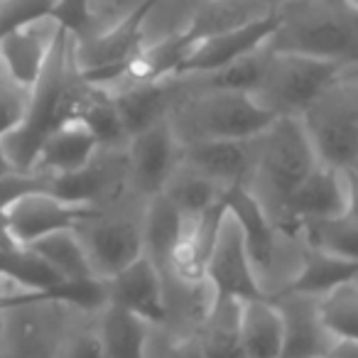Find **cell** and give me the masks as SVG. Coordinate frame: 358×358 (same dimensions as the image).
<instances>
[{
    "mask_svg": "<svg viewBox=\"0 0 358 358\" xmlns=\"http://www.w3.org/2000/svg\"><path fill=\"white\" fill-rule=\"evenodd\" d=\"M99 86L86 81L76 59V37L59 25L55 50L42 71L40 81L32 86L30 101L22 123L0 140L8 157L17 169H30L42 143L59 125L76 120Z\"/></svg>",
    "mask_w": 358,
    "mask_h": 358,
    "instance_id": "obj_1",
    "label": "cell"
},
{
    "mask_svg": "<svg viewBox=\"0 0 358 358\" xmlns=\"http://www.w3.org/2000/svg\"><path fill=\"white\" fill-rule=\"evenodd\" d=\"M182 79L187 91L169 113V125L182 145L258 138L275 123V115L263 108L253 94L231 89H194L187 76Z\"/></svg>",
    "mask_w": 358,
    "mask_h": 358,
    "instance_id": "obj_2",
    "label": "cell"
},
{
    "mask_svg": "<svg viewBox=\"0 0 358 358\" xmlns=\"http://www.w3.org/2000/svg\"><path fill=\"white\" fill-rule=\"evenodd\" d=\"M282 22L270 47L278 52L358 62V10L348 0H292L280 6Z\"/></svg>",
    "mask_w": 358,
    "mask_h": 358,
    "instance_id": "obj_3",
    "label": "cell"
},
{
    "mask_svg": "<svg viewBox=\"0 0 358 358\" xmlns=\"http://www.w3.org/2000/svg\"><path fill=\"white\" fill-rule=\"evenodd\" d=\"M317 167L319 157L304 120L299 115H282L260 135L258 164L248 189L275 221L285 201Z\"/></svg>",
    "mask_w": 358,
    "mask_h": 358,
    "instance_id": "obj_4",
    "label": "cell"
},
{
    "mask_svg": "<svg viewBox=\"0 0 358 358\" xmlns=\"http://www.w3.org/2000/svg\"><path fill=\"white\" fill-rule=\"evenodd\" d=\"M343 66L346 64L341 62L273 50L265 76L253 96L275 118H282V115L302 118L314 103H319L331 91Z\"/></svg>",
    "mask_w": 358,
    "mask_h": 358,
    "instance_id": "obj_5",
    "label": "cell"
},
{
    "mask_svg": "<svg viewBox=\"0 0 358 358\" xmlns=\"http://www.w3.org/2000/svg\"><path fill=\"white\" fill-rule=\"evenodd\" d=\"M148 201L135 192L101 206L76 226L89 263L99 278L108 280L143 255V219Z\"/></svg>",
    "mask_w": 358,
    "mask_h": 358,
    "instance_id": "obj_6",
    "label": "cell"
},
{
    "mask_svg": "<svg viewBox=\"0 0 358 358\" xmlns=\"http://www.w3.org/2000/svg\"><path fill=\"white\" fill-rule=\"evenodd\" d=\"M74 309L47 299L45 292H13L3 309L6 338L0 358H62Z\"/></svg>",
    "mask_w": 358,
    "mask_h": 358,
    "instance_id": "obj_7",
    "label": "cell"
},
{
    "mask_svg": "<svg viewBox=\"0 0 358 358\" xmlns=\"http://www.w3.org/2000/svg\"><path fill=\"white\" fill-rule=\"evenodd\" d=\"M159 0H140L138 6L118 22L99 35L76 40V59L86 81L101 89H113L130 71L133 62L143 52L145 22Z\"/></svg>",
    "mask_w": 358,
    "mask_h": 358,
    "instance_id": "obj_8",
    "label": "cell"
},
{
    "mask_svg": "<svg viewBox=\"0 0 358 358\" xmlns=\"http://www.w3.org/2000/svg\"><path fill=\"white\" fill-rule=\"evenodd\" d=\"M204 278L216 299L248 302V299L270 297L255 273L253 260L245 248L243 231H241L238 219L231 214V209L214 245V253L206 263Z\"/></svg>",
    "mask_w": 358,
    "mask_h": 358,
    "instance_id": "obj_9",
    "label": "cell"
},
{
    "mask_svg": "<svg viewBox=\"0 0 358 358\" xmlns=\"http://www.w3.org/2000/svg\"><path fill=\"white\" fill-rule=\"evenodd\" d=\"M182 162V143L167 120L150 125L128 143V182L140 199L162 194L174 169Z\"/></svg>",
    "mask_w": 358,
    "mask_h": 358,
    "instance_id": "obj_10",
    "label": "cell"
},
{
    "mask_svg": "<svg viewBox=\"0 0 358 358\" xmlns=\"http://www.w3.org/2000/svg\"><path fill=\"white\" fill-rule=\"evenodd\" d=\"M348 211V185L346 174L319 164L292 196L285 201L282 211L278 214L275 224L287 236H297L304 224L312 221H327L346 216Z\"/></svg>",
    "mask_w": 358,
    "mask_h": 358,
    "instance_id": "obj_11",
    "label": "cell"
},
{
    "mask_svg": "<svg viewBox=\"0 0 358 358\" xmlns=\"http://www.w3.org/2000/svg\"><path fill=\"white\" fill-rule=\"evenodd\" d=\"M94 206L74 204L52 192H30L15 199L6 211V226L17 245H30L55 231L76 229L94 216Z\"/></svg>",
    "mask_w": 358,
    "mask_h": 358,
    "instance_id": "obj_12",
    "label": "cell"
},
{
    "mask_svg": "<svg viewBox=\"0 0 358 358\" xmlns=\"http://www.w3.org/2000/svg\"><path fill=\"white\" fill-rule=\"evenodd\" d=\"M280 22H282L280 8H270L265 15L245 22V25L236 27V30L221 32V35H214L209 40H201L189 52V57L185 59V64H182L177 76L209 74V71L224 69V66L234 64L236 59H241V57L268 45L275 32L280 30Z\"/></svg>",
    "mask_w": 358,
    "mask_h": 358,
    "instance_id": "obj_13",
    "label": "cell"
},
{
    "mask_svg": "<svg viewBox=\"0 0 358 358\" xmlns=\"http://www.w3.org/2000/svg\"><path fill=\"white\" fill-rule=\"evenodd\" d=\"M260 135L248 140H211L182 145V164L209 177L221 189L248 187L258 164Z\"/></svg>",
    "mask_w": 358,
    "mask_h": 358,
    "instance_id": "obj_14",
    "label": "cell"
},
{
    "mask_svg": "<svg viewBox=\"0 0 358 358\" xmlns=\"http://www.w3.org/2000/svg\"><path fill=\"white\" fill-rule=\"evenodd\" d=\"M231 214L238 219L241 231H243L245 248L253 260V268L263 282L265 292H273V278L278 270V255H280V236L285 231L270 219V214L263 209L258 199L250 194L248 187H234L226 192Z\"/></svg>",
    "mask_w": 358,
    "mask_h": 358,
    "instance_id": "obj_15",
    "label": "cell"
},
{
    "mask_svg": "<svg viewBox=\"0 0 358 358\" xmlns=\"http://www.w3.org/2000/svg\"><path fill=\"white\" fill-rule=\"evenodd\" d=\"M319 164L338 172H358V118L351 110L329 106L327 99L302 115Z\"/></svg>",
    "mask_w": 358,
    "mask_h": 358,
    "instance_id": "obj_16",
    "label": "cell"
},
{
    "mask_svg": "<svg viewBox=\"0 0 358 358\" xmlns=\"http://www.w3.org/2000/svg\"><path fill=\"white\" fill-rule=\"evenodd\" d=\"M59 22L55 17H42L0 40V66L22 89L32 91L40 81L47 62L55 50Z\"/></svg>",
    "mask_w": 358,
    "mask_h": 358,
    "instance_id": "obj_17",
    "label": "cell"
},
{
    "mask_svg": "<svg viewBox=\"0 0 358 358\" xmlns=\"http://www.w3.org/2000/svg\"><path fill=\"white\" fill-rule=\"evenodd\" d=\"M285 317L282 358H324L334 336L319 317V299L307 294H270Z\"/></svg>",
    "mask_w": 358,
    "mask_h": 358,
    "instance_id": "obj_18",
    "label": "cell"
},
{
    "mask_svg": "<svg viewBox=\"0 0 358 358\" xmlns=\"http://www.w3.org/2000/svg\"><path fill=\"white\" fill-rule=\"evenodd\" d=\"M108 294L110 304L128 309L152 327L164 324L167 319L162 275L145 255H140L135 263L108 278Z\"/></svg>",
    "mask_w": 358,
    "mask_h": 358,
    "instance_id": "obj_19",
    "label": "cell"
},
{
    "mask_svg": "<svg viewBox=\"0 0 358 358\" xmlns=\"http://www.w3.org/2000/svg\"><path fill=\"white\" fill-rule=\"evenodd\" d=\"M96 152H99V140L84 120L76 118L59 125L42 143L30 169L45 177H62V174L79 172L81 167H86Z\"/></svg>",
    "mask_w": 358,
    "mask_h": 358,
    "instance_id": "obj_20",
    "label": "cell"
},
{
    "mask_svg": "<svg viewBox=\"0 0 358 358\" xmlns=\"http://www.w3.org/2000/svg\"><path fill=\"white\" fill-rule=\"evenodd\" d=\"M187 221L164 194L148 201L143 219V255L159 270H172L177 253L185 243Z\"/></svg>",
    "mask_w": 358,
    "mask_h": 358,
    "instance_id": "obj_21",
    "label": "cell"
},
{
    "mask_svg": "<svg viewBox=\"0 0 358 358\" xmlns=\"http://www.w3.org/2000/svg\"><path fill=\"white\" fill-rule=\"evenodd\" d=\"M356 280H358V263L336 258V255L307 245L304 253L299 255V265L294 270V275L287 280V285L280 292L307 294V297L322 299L329 292H334L336 287H341L346 282H356Z\"/></svg>",
    "mask_w": 358,
    "mask_h": 358,
    "instance_id": "obj_22",
    "label": "cell"
},
{
    "mask_svg": "<svg viewBox=\"0 0 358 358\" xmlns=\"http://www.w3.org/2000/svg\"><path fill=\"white\" fill-rule=\"evenodd\" d=\"M238 334L253 358H282L285 317L273 297L241 302Z\"/></svg>",
    "mask_w": 358,
    "mask_h": 358,
    "instance_id": "obj_23",
    "label": "cell"
},
{
    "mask_svg": "<svg viewBox=\"0 0 358 358\" xmlns=\"http://www.w3.org/2000/svg\"><path fill=\"white\" fill-rule=\"evenodd\" d=\"M268 10L270 8L260 6V0H206L189 20V25L182 27L179 32L194 50V45H199L201 40L236 30V27L265 15Z\"/></svg>",
    "mask_w": 358,
    "mask_h": 358,
    "instance_id": "obj_24",
    "label": "cell"
},
{
    "mask_svg": "<svg viewBox=\"0 0 358 358\" xmlns=\"http://www.w3.org/2000/svg\"><path fill=\"white\" fill-rule=\"evenodd\" d=\"M150 327L152 324L135 317L128 309L108 304L99 314V336L101 346H103V358H148L145 346H148Z\"/></svg>",
    "mask_w": 358,
    "mask_h": 358,
    "instance_id": "obj_25",
    "label": "cell"
},
{
    "mask_svg": "<svg viewBox=\"0 0 358 358\" xmlns=\"http://www.w3.org/2000/svg\"><path fill=\"white\" fill-rule=\"evenodd\" d=\"M238 307L241 302L214 297L209 317H206L204 327L196 334L204 358H253L245 351L243 341H241Z\"/></svg>",
    "mask_w": 358,
    "mask_h": 358,
    "instance_id": "obj_26",
    "label": "cell"
},
{
    "mask_svg": "<svg viewBox=\"0 0 358 358\" xmlns=\"http://www.w3.org/2000/svg\"><path fill=\"white\" fill-rule=\"evenodd\" d=\"M162 194L177 206L182 219L189 226V224H194L206 209H211V206L226 194V189H221L209 177H204V174L194 172L192 167L179 162V167L174 169L172 179L167 182Z\"/></svg>",
    "mask_w": 358,
    "mask_h": 358,
    "instance_id": "obj_27",
    "label": "cell"
},
{
    "mask_svg": "<svg viewBox=\"0 0 358 358\" xmlns=\"http://www.w3.org/2000/svg\"><path fill=\"white\" fill-rule=\"evenodd\" d=\"M0 282L22 292H47L57 287L62 278L27 245L0 248Z\"/></svg>",
    "mask_w": 358,
    "mask_h": 358,
    "instance_id": "obj_28",
    "label": "cell"
},
{
    "mask_svg": "<svg viewBox=\"0 0 358 358\" xmlns=\"http://www.w3.org/2000/svg\"><path fill=\"white\" fill-rule=\"evenodd\" d=\"M27 248L35 250L62 280H81L96 275L84 250V243L74 229L55 231V234L30 243Z\"/></svg>",
    "mask_w": 358,
    "mask_h": 358,
    "instance_id": "obj_29",
    "label": "cell"
},
{
    "mask_svg": "<svg viewBox=\"0 0 358 358\" xmlns=\"http://www.w3.org/2000/svg\"><path fill=\"white\" fill-rule=\"evenodd\" d=\"M299 238H304L309 248L358 263V221L351 216L304 224L299 229Z\"/></svg>",
    "mask_w": 358,
    "mask_h": 358,
    "instance_id": "obj_30",
    "label": "cell"
},
{
    "mask_svg": "<svg viewBox=\"0 0 358 358\" xmlns=\"http://www.w3.org/2000/svg\"><path fill=\"white\" fill-rule=\"evenodd\" d=\"M79 120H84L89 125V130L99 140V148H128L130 133L125 128L120 110L115 106V99L106 89H96V94L91 96V101L86 103V108L81 110Z\"/></svg>",
    "mask_w": 358,
    "mask_h": 358,
    "instance_id": "obj_31",
    "label": "cell"
},
{
    "mask_svg": "<svg viewBox=\"0 0 358 358\" xmlns=\"http://www.w3.org/2000/svg\"><path fill=\"white\" fill-rule=\"evenodd\" d=\"M319 317L334 338L358 341V280L319 299Z\"/></svg>",
    "mask_w": 358,
    "mask_h": 358,
    "instance_id": "obj_32",
    "label": "cell"
},
{
    "mask_svg": "<svg viewBox=\"0 0 358 358\" xmlns=\"http://www.w3.org/2000/svg\"><path fill=\"white\" fill-rule=\"evenodd\" d=\"M62 358H103V346H101L99 336V314L74 312L64 338Z\"/></svg>",
    "mask_w": 358,
    "mask_h": 358,
    "instance_id": "obj_33",
    "label": "cell"
},
{
    "mask_svg": "<svg viewBox=\"0 0 358 358\" xmlns=\"http://www.w3.org/2000/svg\"><path fill=\"white\" fill-rule=\"evenodd\" d=\"M148 358H204V351L199 346L196 336H179L169 331L167 327L157 324L150 327L148 346H145Z\"/></svg>",
    "mask_w": 358,
    "mask_h": 358,
    "instance_id": "obj_34",
    "label": "cell"
},
{
    "mask_svg": "<svg viewBox=\"0 0 358 358\" xmlns=\"http://www.w3.org/2000/svg\"><path fill=\"white\" fill-rule=\"evenodd\" d=\"M27 101H30V91L15 84L0 66V140L22 123Z\"/></svg>",
    "mask_w": 358,
    "mask_h": 358,
    "instance_id": "obj_35",
    "label": "cell"
},
{
    "mask_svg": "<svg viewBox=\"0 0 358 358\" xmlns=\"http://www.w3.org/2000/svg\"><path fill=\"white\" fill-rule=\"evenodd\" d=\"M57 22H59L64 30H69L76 40H84L89 37L91 27V13H89V0H59L52 13Z\"/></svg>",
    "mask_w": 358,
    "mask_h": 358,
    "instance_id": "obj_36",
    "label": "cell"
},
{
    "mask_svg": "<svg viewBox=\"0 0 358 358\" xmlns=\"http://www.w3.org/2000/svg\"><path fill=\"white\" fill-rule=\"evenodd\" d=\"M324 358H358V341H351V338H334Z\"/></svg>",
    "mask_w": 358,
    "mask_h": 358,
    "instance_id": "obj_37",
    "label": "cell"
},
{
    "mask_svg": "<svg viewBox=\"0 0 358 358\" xmlns=\"http://www.w3.org/2000/svg\"><path fill=\"white\" fill-rule=\"evenodd\" d=\"M348 185V211L346 216L358 221V172H343Z\"/></svg>",
    "mask_w": 358,
    "mask_h": 358,
    "instance_id": "obj_38",
    "label": "cell"
},
{
    "mask_svg": "<svg viewBox=\"0 0 358 358\" xmlns=\"http://www.w3.org/2000/svg\"><path fill=\"white\" fill-rule=\"evenodd\" d=\"M13 172H17V164L13 162L10 157H8L6 148H3V143H0V179L10 177Z\"/></svg>",
    "mask_w": 358,
    "mask_h": 358,
    "instance_id": "obj_39",
    "label": "cell"
},
{
    "mask_svg": "<svg viewBox=\"0 0 358 358\" xmlns=\"http://www.w3.org/2000/svg\"><path fill=\"white\" fill-rule=\"evenodd\" d=\"M3 338H6V319H3V312H0V356H3Z\"/></svg>",
    "mask_w": 358,
    "mask_h": 358,
    "instance_id": "obj_40",
    "label": "cell"
},
{
    "mask_svg": "<svg viewBox=\"0 0 358 358\" xmlns=\"http://www.w3.org/2000/svg\"><path fill=\"white\" fill-rule=\"evenodd\" d=\"M348 3H351V6H353V8H356V10H358V0H348Z\"/></svg>",
    "mask_w": 358,
    "mask_h": 358,
    "instance_id": "obj_41",
    "label": "cell"
}]
</instances>
